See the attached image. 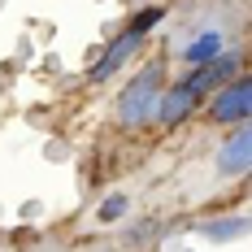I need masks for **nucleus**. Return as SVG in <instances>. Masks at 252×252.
Listing matches in <instances>:
<instances>
[{"label": "nucleus", "mask_w": 252, "mask_h": 252, "mask_svg": "<svg viewBox=\"0 0 252 252\" xmlns=\"http://www.w3.org/2000/svg\"><path fill=\"white\" fill-rule=\"evenodd\" d=\"M248 165H252V135H248V126H235V135L226 139V148L218 157V170L226 178H235V174H244Z\"/></svg>", "instance_id": "39448f33"}, {"label": "nucleus", "mask_w": 252, "mask_h": 252, "mask_svg": "<svg viewBox=\"0 0 252 252\" xmlns=\"http://www.w3.org/2000/svg\"><path fill=\"white\" fill-rule=\"evenodd\" d=\"M248 109H252V83L248 78H230L226 87L213 96V104H209L213 122H226V126H244Z\"/></svg>", "instance_id": "f03ea898"}, {"label": "nucleus", "mask_w": 252, "mask_h": 252, "mask_svg": "<svg viewBox=\"0 0 252 252\" xmlns=\"http://www.w3.org/2000/svg\"><path fill=\"white\" fill-rule=\"evenodd\" d=\"M122 213H126V200H122V196H109V200L100 204V218H104V222H113V218H122Z\"/></svg>", "instance_id": "1a4fd4ad"}, {"label": "nucleus", "mask_w": 252, "mask_h": 252, "mask_svg": "<svg viewBox=\"0 0 252 252\" xmlns=\"http://www.w3.org/2000/svg\"><path fill=\"white\" fill-rule=\"evenodd\" d=\"M157 22H161V9H144V13L135 18V26H130V35H139V39H144V31H152Z\"/></svg>", "instance_id": "6e6552de"}, {"label": "nucleus", "mask_w": 252, "mask_h": 252, "mask_svg": "<svg viewBox=\"0 0 252 252\" xmlns=\"http://www.w3.org/2000/svg\"><path fill=\"white\" fill-rule=\"evenodd\" d=\"M161 92H165V65L152 61V65H144L139 74L130 78V87H122V96H118V118H122V126L152 122Z\"/></svg>", "instance_id": "f257e3e1"}, {"label": "nucleus", "mask_w": 252, "mask_h": 252, "mask_svg": "<svg viewBox=\"0 0 252 252\" xmlns=\"http://www.w3.org/2000/svg\"><path fill=\"white\" fill-rule=\"evenodd\" d=\"M196 100H200V96H191V92H187V83H174V87H165V92H161V100H157V118H161L165 126H178V122H187V118H191Z\"/></svg>", "instance_id": "20e7f679"}, {"label": "nucleus", "mask_w": 252, "mask_h": 252, "mask_svg": "<svg viewBox=\"0 0 252 252\" xmlns=\"http://www.w3.org/2000/svg\"><path fill=\"white\" fill-rule=\"evenodd\" d=\"M218 52H222V35H200L196 44H187V52H183V57H187L191 65H204V61H213Z\"/></svg>", "instance_id": "0eeeda50"}, {"label": "nucleus", "mask_w": 252, "mask_h": 252, "mask_svg": "<svg viewBox=\"0 0 252 252\" xmlns=\"http://www.w3.org/2000/svg\"><path fill=\"white\" fill-rule=\"evenodd\" d=\"M230 78H239V57L235 52H218L213 61L196 65V74H187L183 83H187L191 96H204V92H222Z\"/></svg>", "instance_id": "7ed1b4c3"}, {"label": "nucleus", "mask_w": 252, "mask_h": 252, "mask_svg": "<svg viewBox=\"0 0 252 252\" xmlns=\"http://www.w3.org/2000/svg\"><path fill=\"white\" fill-rule=\"evenodd\" d=\"M139 44H144V39H139V35H130V31H126L122 39H113V44L104 48V57L92 65V83H104V78L113 74V70H118V65H122V61H126L135 48H139Z\"/></svg>", "instance_id": "423d86ee"}]
</instances>
